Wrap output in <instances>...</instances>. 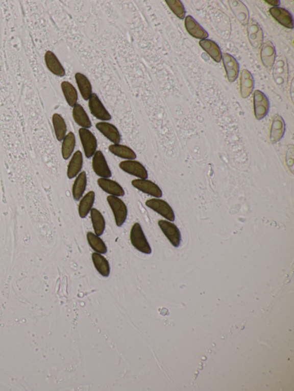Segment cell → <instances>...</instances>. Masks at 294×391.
<instances>
[{"label": "cell", "instance_id": "6da1fadb", "mask_svg": "<svg viewBox=\"0 0 294 391\" xmlns=\"http://www.w3.org/2000/svg\"><path fill=\"white\" fill-rule=\"evenodd\" d=\"M130 240L131 244L136 249L145 254H150L152 249L147 240L141 225L136 223L133 225L131 230Z\"/></svg>", "mask_w": 294, "mask_h": 391}, {"label": "cell", "instance_id": "7a4b0ae2", "mask_svg": "<svg viewBox=\"0 0 294 391\" xmlns=\"http://www.w3.org/2000/svg\"><path fill=\"white\" fill-rule=\"evenodd\" d=\"M273 76L275 84L280 88H284L288 84V66L287 59L280 56L274 64Z\"/></svg>", "mask_w": 294, "mask_h": 391}, {"label": "cell", "instance_id": "3957f363", "mask_svg": "<svg viewBox=\"0 0 294 391\" xmlns=\"http://www.w3.org/2000/svg\"><path fill=\"white\" fill-rule=\"evenodd\" d=\"M107 201L114 215L115 223L117 227H121L126 222L128 215L127 206L118 197L109 195Z\"/></svg>", "mask_w": 294, "mask_h": 391}, {"label": "cell", "instance_id": "277c9868", "mask_svg": "<svg viewBox=\"0 0 294 391\" xmlns=\"http://www.w3.org/2000/svg\"><path fill=\"white\" fill-rule=\"evenodd\" d=\"M79 135L86 158L93 157L98 146L96 137L88 128H80Z\"/></svg>", "mask_w": 294, "mask_h": 391}, {"label": "cell", "instance_id": "5b68a950", "mask_svg": "<svg viewBox=\"0 0 294 391\" xmlns=\"http://www.w3.org/2000/svg\"><path fill=\"white\" fill-rule=\"evenodd\" d=\"M145 205L170 222H174L176 219L172 206L167 202L163 200L160 199L159 198L149 199L146 201Z\"/></svg>", "mask_w": 294, "mask_h": 391}, {"label": "cell", "instance_id": "8992f818", "mask_svg": "<svg viewBox=\"0 0 294 391\" xmlns=\"http://www.w3.org/2000/svg\"><path fill=\"white\" fill-rule=\"evenodd\" d=\"M92 168L93 171L101 178H109L112 176L111 170L106 160L105 156L100 150L96 151L92 159Z\"/></svg>", "mask_w": 294, "mask_h": 391}, {"label": "cell", "instance_id": "52a82bcc", "mask_svg": "<svg viewBox=\"0 0 294 391\" xmlns=\"http://www.w3.org/2000/svg\"><path fill=\"white\" fill-rule=\"evenodd\" d=\"M119 167L124 172L140 179H147L149 177L144 165L135 160L123 161L119 164Z\"/></svg>", "mask_w": 294, "mask_h": 391}, {"label": "cell", "instance_id": "ba28073f", "mask_svg": "<svg viewBox=\"0 0 294 391\" xmlns=\"http://www.w3.org/2000/svg\"><path fill=\"white\" fill-rule=\"evenodd\" d=\"M158 225L172 245L175 247H178L181 242V234L177 225L164 220H159Z\"/></svg>", "mask_w": 294, "mask_h": 391}, {"label": "cell", "instance_id": "9c48e42d", "mask_svg": "<svg viewBox=\"0 0 294 391\" xmlns=\"http://www.w3.org/2000/svg\"><path fill=\"white\" fill-rule=\"evenodd\" d=\"M254 107L255 116L257 120H261L268 114L270 102L266 95L260 90L254 93Z\"/></svg>", "mask_w": 294, "mask_h": 391}, {"label": "cell", "instance_id": "30bf717a", "mask_svg": "<svg viewBox=\"0 0 294 391\" xmlns=\"http://www.w3.org/2000/svg\"><path fill=\"white\" fill-rule=\"evenodd\" d=\"M89 108L91 114L99 120L107 121L112 119L111 115L95 93H92L89 99Z\"/></svg>", "mask_w": 294, "mask_h": 391}, {"label": "cell", "instance_id": "8fae6325", "mask_svg": "<svg viewBox=\"0 0 294 391\" xmlns=\"http://www.w3.org/2000/svg\"><path fill=\"white\" fill-rule=\"evenodd\" d=\"M133 187L137 190L156 198H160L163 196L162 191L156 184L147 179H135L132 183Z\"/></svg>", "mask_w": 294, "mask_h": 391}, {"label": "cell", "instance_id": "7c38bea8", "mask_svg": "<svg viewBox=\"0 0 294 391\" xmlns=\"http://www.w3.org/2000/svg\"><path fill=\"white\" fill-rule=\"evenodd\" d=\"M248 40L253 48L259 49L263 43V32L258 23L252 20L247 27Z\"/></svg>", "mask_w": 294, "mask_h": 391}, {"label": "cell", "instance_id": "4fadbf2b", "mask_svg": "<svg viewBox=\"0 0 294 391\" xmlns=\"http://www.w3.org/2000/svg\"><path fill=\"white\" fill-rule=\"evenodd\" d=\"M95 127L107 139L113 144L120 143L121 137L117 128L106 122H101L96 124Z\"/></svg>", "mask_w": 294, "mask_h": 391}, {"label": "cell", "instance_id": "5bb4252c", "mask_svg": "<svg viewBox=\"0 0 294 391\" xmlns=\"http://www.w3.org/2000/svg\"><path fill=\"white\" fill-rule=\"evenodd\" d=\"M222 59L229 82H234L237 80L240 70L237 60L228 53L223 54Z\"/></svg>", "mask_w": 294, "mask_h": 391}, {"label": "cell", "instance_id": "9a60e30c", "mask_svg": "<svg viewBox=\"0 0 294 391\" xmlns=\"http://www.w3.org/2000/svg\"><path fill=\"white\" fill-rule=\"evenodd\" d=\"M271 15L280 24L288 29H293V20L291 14L286 9L280 7L271 8L269 10Z\"/></svg>", "mask_w": 294, "mask_h": 391}, {"label": "cell", "instance_id": "2e32d148", "mask_svg": "<svg viewBox=\"0 0 294 391\" xmlns=\"http://www.w3.org/2000/svg\"><path fill=\"white\" fill-rule=\"evenodd\" d=\"M229 6L233 15L242 25H247L249 23L250 13L246 5L240 1L231 0L229 1Z\"/></svg>", "mask_w": 294, "mask_h": 391}, {"label": "cell", "instance_id": "e0dca14e", "mask_svg": "<svg viewBox=\"0 0 294 391\" xmlns=\"http://www.w3.org/2000/svg\"><path fill=\"white\" fill-rule=\"evenodd\" d=\"M286 125L283 118L279 115H275L271 125L270 140L271 143L275 144L281 140L284 136Z\"/></svg>", "mask_w": 294, "mask_h": 391}, {"label": "cell", "instance_id": "ac0fdd59", "mask_svg": "<svg viewBox=\"0 0 294 391\" xmlns=\"http://www.w3.org/2000/svg\"><path fill=\"white\" fill-rule=\"evenodd\" d=\"M99 186L104 192L111 196L122 197L125 195V191L119 184L110 178H100L98 179Z\"/></svg>", "mask_w": 294, "mask_h": 391}, {"label": "cell", "instance_id": "d6986e66", "mask_svg": "<svg viewBox=\"0 0 294 391\" xmlns=\"http://www.w3.org/2000/svg\"><path fill=\"white\" fill-rule=\"evenodd\" d=\"M260 59L264 67L269 68L274 66L276 59V50L274 44L271 41H266L262 45Z\"/></svg>", "mask_w": 294, "mask_h": 391}, {"label": "cell", "instance_id": "ffe728a7", "mask_svg": "<svg viewBox=\"0 0 294 391\" xmlns=\"http://www.w3.org/2000/svg\"><path fill=\"white\" fill-rule=\"evenodd\" d=\"M255 81L251 73L246 69L242 70L240 77V91L242 98H247L254 89Z\"/></svg>", "mask_w": 294, "mask_h": 391}, {"label": "cell", "instance_id": "44dd1931", "mask_svg": "<svg viewBox=\"0 0 294 391\" xmlns=\"http://www.w3.org/2000/svg\"><path fill=\"white\" fill-rule=\"evenodd\" d=\"M185 25L188 34L196 39H206L209 34L194 18L187 16L185 18Z\"/></svg>", "mask_w": 294, "mask_h": 391}, {"label": "cell", "instance_id": "7402d4cb", "mask_svg": "<svg viewBox=\"0 0 294 391\" xmlns=\"http://www.w3.org/2000/svg\"><path fill=\"white\" fill-rule=\"evenodd\" d=\"M45 62L48 70L54 73V75L60 77H63L66 75L64 70L58 59L53 52L48 50L46 52L44 56Z\"/></svg>", "mask_w": 294, "mask_h": 391}, {"label": "cell", "instance_id": "603a6c76", "mask_svg": "<svg viewBox=\"0 0 294 391\" xmlns=\"http://www.w3.org/2000/svg\"><path fill=\"white\" fill-rule=\"evenodd\" d=\"M84 158L81 151L77 150L74 153L69 162L67 167V175L69 179L75 178L81 171Z\"/></svg>", "mask_w": 294, "mask_h": 391}, {"label": "cell", "instance_id": "cb8c5ba5", "mask_svg": "<svg viewBox=\"0 0 294 391\" xmlns=\"http://www.w3.org/2000/svg\"><path fill=\"white\" fill-rule=\"evenodd\" d=\"M201 47L215 62L219 63L222 59L223 54L218 44L209 39L201 40L199 43Z\"/></svg>", "mask_w": 294, "mask_h": 391}, {"label": "cell", "instance_id": "d4e9b609", "mask_svg": "<svg viewBox=\"0 0 294 391\" xmlns=\"http://www.w3.org/2000/svg\"><path fill=\"white\" fill-rule=\"evenodd\" d=\"M95 194L94 191H90L82 197L78 206V214L82 219H84L90 213L94 203Z\"/></svg>", "mask_w": 294, "mask_h": 391}, {"label": "cell", "instance_id": "484cf974", "mask_svg": "<svg viewBox=\"0 0 294 391\" xmlns=\"http://www.w3.org/2000/svg\"><path fill=\"white\" fill-rule=\"evenodd\" d=\"M87 175L85 172H81L74 182L72 194L75 201H79L84 194L87 186Z\"/></svg>", "mask_w": 294, "mask_h": 391}, {"label": "cell", "instance_id": "4316f807", "mask_svg": "<svg viewBox=\"0 0 294 391\" xmlns=\"http://www.w3.org/2000/svg\"><path fill=\"white\" fill-rule=\"evenodd\" d=\"M108 149L110 153L122 159L135 160L137 157L135 151L126 145L112 144Z\"/></svg>", "mask_w": 294, "mask_h": 391}, {"label": "cell", "instance_id": "83f0119b", "mask_svg": "<svg viewBox=\"0 0 294 391\" xmlns=\"http://www.w3.org/2000/svg\"><path fill=\"white\" fill-rule=\"evenodd\" d=\"M72 117L75 121L82 128H89L91 127V122L88 115L81 105L77 104L74 107Z\"/></svg>", "mask_w": 294, "mask_h": 391}, {"label": "cell", "instance_id": "f1b7e54d", "mask_svg": "<svg viewBox=\"0 0 294 391\" xmlns=\"http://www.w3.org/2000/svg\"><path fill=\"white\" fill-rule=\"evenodd\" d=\"M90 213L94 233L100 237L104 233L106 227L104 216L99 210L96 208H92Z\"/></svg>", "mask_w": 294, "mask_h": 391}, {"label": "cell", "instance_id": "f546056e", "mask_svg": "<svg viewBox=\"0 0 294 391\" xmlns=\"http://www.w3.org/2000/svg\"><path fill=\"white\" fill-rule=\"evenodd\" d=\"M75 77L82 97L85 100H88L92 94V86L89 80L80 72L76 73Z\"/></svg>", "mask_w": 294, "mask_h": 391}, {"label": "cell", "instance_id": "4dcf8cb0", "mask_svg": "<svg viewBox=\"0 0 294 391\" xmlns=\"http://www.w3.org/2000/svg\"><path fill=\"white\" fill-rule=\"evenodd\" d=\"M94 265L98 272L104 277H108L110 273L109 262L102 254L94 252L91 256Z\"/></svg>", "mask_w": 294, "mask_h": 391}, {"label": "cell", "instance_id": "1f68e13d", "mask_svg": "<svg viewBox=\"0 0 294 391\" xmlns=\"http://www.w3.org/2000/svg\"><path fill=\"white\" fill-rule=\"evenodd\" d=\"M76 146V140L72 132L68 133L64 138L62 145V155L64 160L70 158L75 151Z\"/></svg>", "mask_w": 294, "mask_h": 391}, {"label": "cell", "instance_id": "d6a6232c", "mask_svg": "<svg viewBox=\"0 0 294 391\" xmlns=\"http://www.w3.org/2000/svg\"><path fill=\"white\" fill-rule=\"evenodd\" d=\"M87 240L89 246L95 252L105 254L108 252V248L103 239L94 233L89 232L87 233Z\"/></svg>", "mask_w": 294, "mask_h": 391}, {"label": "cell", "instance_id": "836d02e7", "mask_svg": "<svg viewBox=\"0 0 294 391\" xmlns=\"http://www.w3.org/2000/svg\"><path fill=\"white\" fill-rule=\"evenodd\" d=\"M61 88L66 102L70 107L74 108L77 104L78 93L70 82L64 81L61 84Z\"/></svg>", "mask_w": 294, "mask_h": 391}, {"label": "cell", "instance_id": "e575fe53", "mask_svg": "<svg viewBox=\"0 0 294 391\" xmlns=\"http://www.w3.org/2000/svg\"><path fill=\"white\" fill-rule=\"evenodd\" d=\"M53 123L55 136L58 141H62L66 136L67 126L63 118L59 114H54Z\"/></svg>", "mask_w": 294, "mask_h": 391}, {"label": "cell", "instance_id": "d590c367", "mask_svg": "<svg viewBox=\"0 0 294 391\" xmlns=\"http://www.w3.org/2000/svg\"><path fill=\"white\" fill-rule=\"evenodd\" d=\"M165 3L172 11L180 19H183L186 16L185 7L181 1L179 0H167Z\"/></svg>", "mask_w": 294, "mask_h": 391}, {"label": "cell", "instance_id": "8d00e7d4", "mask_svg": "<svg viewBox=\"0 0 294 391\" xmlns=\"http://www.w3.org/2000/svg\"><path fill=\"white\" fill-rule=\"evenodd\" d=\"M265 2L271 5V6H274V7H278L280 5V2L277 1V0H274V1H265Z\"/></svg>", "mask_w": 294, "mask_h": 391}]
</instances>
